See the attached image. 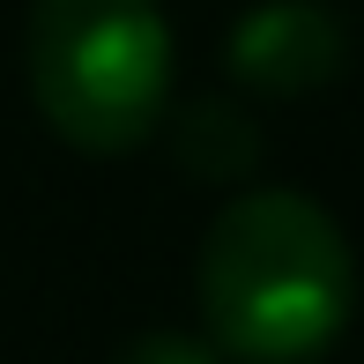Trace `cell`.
I'll return each instance as SVG.
<instances>
[{
	"label": "cell",
	"instance_id": "6da1fadb",
	"mask_svg": "<svg viewBox=\"0 0 364 364\" xmlns=\"http://www.w3.org/2000/svg\"><path fill=\"white\" fill-rule=\"evenodd\" d=\"M357 260L305 193H245L201 245V320L245 364H305L342 335Z\"/></svg>",
	"mask_w": 364,
	"mask_h": 364
},
{
	"label": "cell",
	"instance_id": "7a4b0ae2",
	"mask_svg": "<svg viewBox=\"0 0 364 364\" xmlns=\"http://www.w3.org/2000/svg\"><path fill=\"white\" fill-rule=\"evenodd\" d=\"M30 90L53 134L90 156H119L164 119L171 23L156 0H38L30 8Z\"/></svg>",
	"mask_w": 364,
	"mask_h": 364
},
{
	"label": "cell",
	"instance_id": "277c9868",
	"mask_svg": "<svg viewBox=\"0 0 364 364\" xmlns=\"http://www.w3.org/2000/svg\"><path fill=\"white\" fill-rule=\"evenodd\" d=\"M253 149H260V134H253L230 105H201V112L186 119V156H193V171H201V178L245 171V164H253Z\"/></svg>",
	"mask_w": 364,
	"mask_h": 364
},
{
	"label": "cell",
	"instance_id": "5b68a950",
	"mask_svg": "<svg viewBox=\"0 0 364 364\" xmlns=\"http://www.w3.org/2000/svg\"><path fill=\"white\" fill-rule=\"evenodd\" d=\"M119 364H208V350H201V342H186V335H141Z\"/></svg>",
	"mask_w": 364,
	"mask_h": 364
},
{
	"label": "cell",
	"instance_id": "3957f363",
	"mask_svg": "<svg viewBox=\"0 0 364 364\" xmlns=\"http://www.w3.org/2000/svg\"><path fill=\"white\" fill-rule=\"evenodd\" d=\"M230 68L275 97L320 90L327 75H342V23L327 8H312V0H268V8H253L238 23Z\"/></svg>",
	"mask_w": 364,
	"mask_h": 364
}]
</instances>
